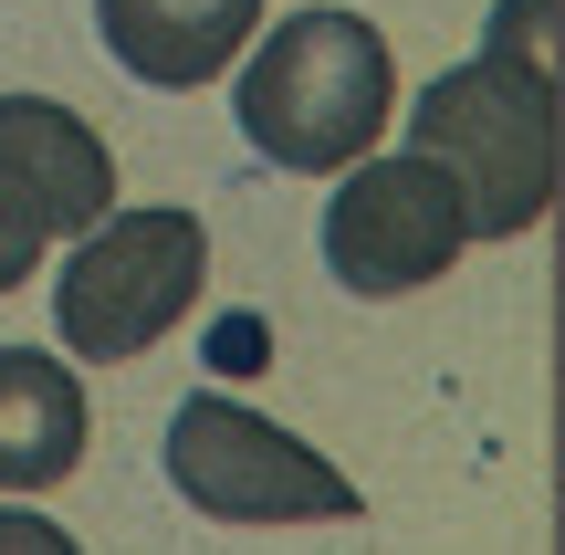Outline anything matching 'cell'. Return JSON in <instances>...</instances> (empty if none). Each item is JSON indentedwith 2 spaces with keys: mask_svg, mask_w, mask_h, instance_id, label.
Returning a JSON list of instances; mask_svg holds the SVG:
<instances>
[{
  "mask_svg": "<svg viewBox=\"0 0 565 555\" xmlns=\"http://www.w3.org/2000/svg\"><path fill=\"white\" fill-rule=\"evenodd\" d=\"M32 263H42V231L0 200V293H21V273H32Z\"/></svg>",
  "mask_w": 565,
  "mask_h": 555,
  "instance_id": "10",
  "label": "cell"
},
{
  "mask_svg": "<svg viewBox=\"0 0 565 555\" xmlns=\"http://www.w3.org/2000/svg\"><path fill=\"white\" fill-rule=\"evenodd\" d=\"M387 105H398V63H387V32L366 11H282L273 42L231 84V116H242L252 158L294 168V179L377 158Z\"/></svg>",
  "mask_w": 565,
  "mask_h": 555,
  "instance_id": "2",
  "label": "cell"
},
{
  "mask_svg": "<svg viewBox=\"0 0 565 555\" xmlns=\"http://www.w3.org/2000/svg\"><path fill=\"white\" fill-rule=\"evenodd\" d=\"M555 74L524 63V0H503V32L408 105V147L461 189L471 242H524L555 210Z\"/></svg>",
  "mask_w": 565,
  "mask_h": 555,
  "instance_id": "1",
  "label": "cell"
},
{
  "mask_svg": "<svg viewBox=\"0 0 565 555\" xmlns=\"http://www.w3.org/2000/svg\"><path fill=\"white\" fill-rule=\"evenodd\" d=\"M0 555H84V545L63 535L53 514H21V503H0Z\"/></svg>",
  "mask_w": 565,
  "mask_h": 555,
  "instance_id": "9",
  "label": "cell"
},
{
  "mask_svg": "<svg viewBox=\"0 0 565 555\" xmlns=\"http://www.w3.org/2000/svg\"><path fill=\"white\" fill-rule=\"evenodd\" d=\"M252 21H263V0H95L105 53H116L137 84H158V95L221 84L231 53L252 42Z\"/></svg>",
  "mask_w": 565,
  "mask_h": 555,
  "instance_id": "7",
  "label": "cell"
},
{
  "mask_svg": "<svg viewBox=\"0 0 565 555\" xmlns=\"http://www.w3.org/2000/svg\"><path fill=\"white\" fill-rule=\"evenodd\" d=\"M210 284V231L189 210H105L74 231V263L53 273V335L84 367L147 356Z\"/></svg>",
  "mask_w": 565,
  "mask_h": 555,
  "instance_id": "3",
  "label": "cell"
},
{
  "mask_svg": "<svg viewBox=\"0 0 565 555\" xmlns=\"http://www.w3.org/2000/svg\"><path fill=\"white\" fill-rule=\"evenodd\" d=\"M461 242H471L461 189H450L419 147L356 158V179H335V200H324V273H335L345 293H366V305L440 284V273L461 263Z\"/></svg>",
  "mask_w": 565,
  "mask_h": 555,
  "instance_id": "5",
  "label": "cell"
},
{
  "mask_svg": "<svg viewBox=\"0 0 565 555\" xmlns=\"http://www.w3.org/2000/svg\"><path fill=\"white\" fill-rule=\"evenodd\" d=\"M168 482L210 524H356V482L315 440L252 419L242 398L200 388L168 409Z\"/></svg>",
  "mask_w": 565,
  "mask_h": 555,
  "instance_id": "4",
  "label": "cell"
},
{
  "mask_svg": "<svg viewBox=\"0 0 565 555\" xmlns=\"http://www.w3.org/2000/svg\"><path fill=\"white\" fill-rule=\"evenodd\" d=\"M0 200L42 231V242H74L116 210V158L105 137L53 95H0Z\"/></svg>",
  "mask_w": 565,
  "mask_h": 555,
  "instance_id": "6",
  "label": "cell"
},
{
  "mask_svg": "<svg viewBox=\"0 0 565 555\" xmlns=\"http://www.w3.org/2000/svg\"><path fill=\"white\" fill-rule=\"evenodd\" d=\"M84 461V388L63 356L42 346H0V493L32 503L53 482H74Z\"/></svg>",
  "mask_w": 565,
  "mask_h": 555,
  "instance_id": "8",
  "label": "cell"
}]
</instances>
